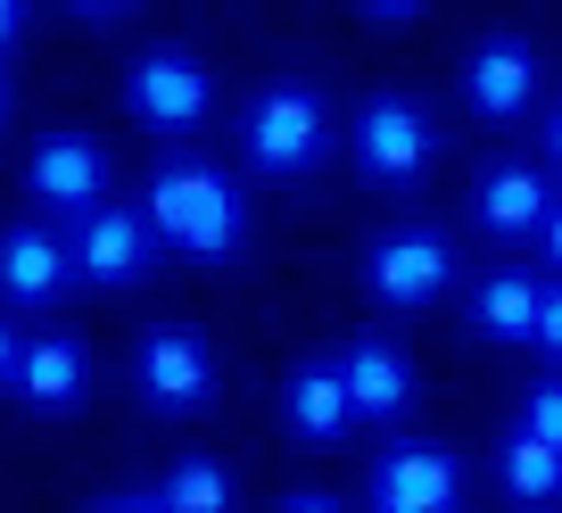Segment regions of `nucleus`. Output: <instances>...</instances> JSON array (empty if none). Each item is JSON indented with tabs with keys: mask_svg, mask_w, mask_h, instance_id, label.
<instances>
[{
	"mask_svg": "<svg viewBox=\"0 0 562 513\" xmlns=\"http://www.w3.org/2000/svg\"><path fill=\"white\" fill-rule=\"evenodd\" d=\"M364 505H372V513H456V505H463V464L447 456V447L397 439V447H381V456H372Z\"/></svg>",
	"mask_w": 562,
	"mask_h": 513,
	"instance_id": "nucleus-8",
	"label": "nucleus"
},
{
	"mask_svg": "<svg viewBox=\"0 0 562 513\" xmlns=\"http://www.w3.org/2000/svg\"><path fill=\"white\" fill-rule=\"evenodd\" d=\"M538 274H521V266H505V274H488V282L472 290V332L480 339H496V348H521L529 339V323H538Z\"/></svg>",
	"mask_w": 562,
	"mask_h": 513,
	"instance_id": "nucleus-16",
	"label": "nucleus"
},
{
	"mask_svg": "<svg viewBox=\"0 0 562 513\" xmlns=\"http://www.w3.org/2000/svg\"><path fill=\"white\" fill-rule=\"evenodd\" d=\"M281 414H290V431H299L306 447H339L348 439V381H339V356H306V365H290V381H281Z\"/></svg>",
	"mask_w": 562,
	"mask_h": 513,
	"instance_id": "nucleus-15",
	"label": "nucleus"
},
{
	"mask_svg": "<svg viewBox=\"0 0 562 513\" xmlns=\"http://www.w3.org/2000/svg\"><path fill=\"white\" fill-rule=\"evenodd\" d=\"M91 513H158L149 497H108V505H91Z\"/></svg>",
	"mask_w": 562,
	"mask_h": 513,
	"instance_id": "nucleus-24",
	"label": "nucleus"
},
{
	"mask_svg": "<svg viewBox=\"0 0 562 513\" xmlns=\"http://www.w3.org/2000/svg\"><path fill=\"white\" fill-rule=\"evenodd\" d=\"M456 282V241L447 232H430V224H405V232H389V241H372L364 248V290L381 306H430L439 290Z\"/></svg>",
	"mask_w": 562,
	"mask_h": 513,
	"instance_id": "nucleus-7",
	"label": "nucleus"
},
{
	"mask_svg": "<svg viewBox=\"0 0 562 513\" xmlns=\"http://www.w3.org/2000/svg\"><path fill=\"white\" fill-rule=\"evenodd\" d=\"M67 282H75L67 232H50V224H9L0 232V299L9 306H50Z\"/></svg>",
	"mask_w": 562,
	"mask_h": 513,
	"instance_id": "nucleus-13",
	"label": "nucleus"
},
{
	"mask_svg": "<svg viewBox=\"0 0 562 513\" xmlns=\"http://www.w3.org/2000/svg\"><path fill=\"white\" fill-rule=\"evenodd\" d=\"M546 208H554V182H546L529 158L488 166V175H480V191H472V215L496 232V241H538Z\"/></svg>",
	"mask_w": 562,
	"mask_h": 513,
	"instance_id": "nucleus-14",
	"label": "nucleus"
},
{
	"mask_svg": "<svg viewBox=\"0 0 562 513\" xmlns=\"http://www.w3.org/2000/svg\"><path fill=\"white\" fill-rule=\"evenodd\" d=\"M67 9H83V18H108V9H124V0H67Z\"/></svg>",
	"mask_w": 562,
	"mask_h": 513,
	"instance_id": "nucleus-28",
	"label": "nucleus"
},
{
	"mask_svg": "<svg viewBox=\"0 0 562 513\" xmlns=\"http://www.w3.org/2000/svg\"><path fill=\"white\" fill-rule=\"evenodd\" d=\"M149 505L158 513H232L240 505V480H232V464H215V456H182V464H166V480H158Z\"/></svg>",
	"mask_w": 562,
	"mask_h": 513,
	"instance_id": "nucleus-17",
	"label": "nucleus"
},
{
	"mask_svg": "<svg viewBox=\"0 0 562 513\" xmlns=\"http://www.w3.org/2000/svg\"><path fill=\"white\" fill-rule=\"evenodd\" d=\"M521 431L546 447H562V381H538V390L521 398Z\"/></svg>",
	"mask_w": 562,
	"mask_h": 513,
	"instance_id": "nucleus-19",
	"label": "nucleus"
},
{
	"mask_svg": "<svg viewBox=\"0 0 562 513\" xmlns=\"http://www.w3.org/2000/svg\"><path fill=\"white\" fill-rule=\"evenodd\" d=\"M339 381H348V414L356 423H397L414 406V365L397 339H348L339 348Z\"/></svg>",
	"mask_w": 562,
	"mask_h": 513,
	"instance_id": "nucleus-12",
	"label": "nucleus"
},
{
	"mask_svg": "<svg viewBox=\"0 0 562 513\" xmlns=\"http://www.w3.org/2000/svg\"><path fill=\"white\" fill-rule=\"evenodd\" d=\"M0 390L18 398V406H34V414H67V406H83V390H91V348L75 332L18 339V365H9Z\"/></svg>",
	"mask_w": 562,
	"mask_h": 513,
	"instance_id": "nucleus-10",
	"label": "nucleus"
},
{
	"mask_svg": "<svg viewBox=\"0 0 562 513\" xmlns=\"http://www.w3.org/2000/svg\"><path fill=\"white\" fill-rule=\"evenodd\" d=\"M546 158L562 166V108H554V116H546Z\"/></svg>",
	"mask_w": 562,
	"mask_h": 513,
	"instance_id": "nucleus-27",
	"label": "nucleus"
},
{
	"mask_svg": "<svg viewBox=\"0 0 562 513\" xmlns=\"http://www.w3.org/2000/svg\"><path fill=\"white\" fill-rule=\"evenodd\" d=\"M496 480H505L513 505H554V497H562V447L513 431V439L496 447Z\"/></svg>",
	"mask_w": 562,
	"mask_h": 513,
	"instance_id": "nucleus-18",
	"label": "nucleus"
},
{
	"mask_svg": "<svg viewBox=\"0 0 562 513\" xmlns=\"http://www.w3.org/2000/svg\"><path fill=\"white\" fill-rule=\"evenodd\" d=\"M18 18H25V0H0V51H9V34H18Z\"/></svg>",
	"mask_w": 562,
	"mask_h": 513,
	"instance_id": "nucleus-25",
	"label": "nucleus"
},
{
	"mask_svg": "<svg viewBox=\"0 0 562 513\" xmlns=\"http://www.w3.org/2000/svg\"><path fill=\"white\" fill-rule=\"evenodd\" d=\"M9 365H18V332H9V315H0V381H9Z\"/></svg>",
	"mask_w": 562,
	"mask_h": 513,
	"instance_id": "nucleus-26",
	"label": "nucleus"
},
{
	"mask_svg": "<svg viewBox=\"0 0 562 513\" xmlns=\"http://www.w3.org/2000/svg\"><path fill=\"white\" fill-rule=\"evenodd\" d=\"M0 116H9V75H0Z\"/></svg>",
	"mask_w": 562,
	"mask_h": 513,
	"instance_id": "nucleus-29",
	"label": "nucleus"
},
{
	"mask_svg": "<svg viewBox=\"0 0 562 513\" xmlns=\"http://www.w3.org/2000/svg\"><path fill=\"white\" fill-rule=\"evenodd\" d=\"M364 18H414V9H430V0H356Z\"/></svg>",
	"mask_w": 562,
	"mask_h": 513,
	"instance_id": "nucleus-22",
	"label": "nucleus"
},
{
	"mask_svg": "<svg viewBox=\"0 0 562 513\" xmlns=\"http://www.w3.org/2000/svg\"><path fill=\"white\" fill-rule=\"evenodd\" d=\"M529 348L562 365V282H546V290H538V323H529Z\"/></svg>",
	"mask_w": 562,
	"mask_h": 513,
	"instance_id": "nucleus-20",
	"label": "nucleus"
},
{
	"mask_svg": "<svg viewBox=\"0 0 562 513\" xmlns=\"http://www.w3.org/2000/svg\"><path fill=\"white\" fill-rule=\"evenodd\" d=\"M140 215H149L158 248H182V257H199V266L240 257V232H248L240 182H232L224 166H207V158H166L158 175H149Z\"/></svg>",
	"mask_w": 562,
	"mask_h": 513,
	"instance_id": "nucleus-1",
	"label": "nucleus"
},
{
	"mask_svg": "<svg viewBox=\"0 0 562 513\" xmlns=\"http://www.w3.org/2000/svg\"><path fill=\"white\" fill-rule=\"evenodd\" d=\"M281 513H339L331 497H281Z\"/></svg>",
	"mask_w": 562,
	"mask_h": 513,
	"instance_id": "nucleus-23",
	"label": "nucleus"
},
{
	"mask_svg": "<svg viewBox=\"0 0 562 513\" xmlns=\"http://www.w3.org/2000/svg\"><path fill=\"white\" fill-rule=\"evenodd\" d=\"M67 266L83 274V282H100V290H124V282H140V274L158 266V232H149V215H140V208L100 199L91 215H75Z\"/></svg>",
	"mask_w": 562,
	"mask_h": 513,
	"instance_id": "nucleus-6",
	"label": "nucleus"
},
{
	"mask_svg": "<svg viewBox=\"0 0 562 513\" xmlns=\"http://www.w3.org/2000/svg\"><path fill=\"white\" fill-rule=\"evenodd\" d=\"M25 191L50 215H91L108 199V142H91V133H42L34 158H25Z\"/></svg>",
	"mask_w": 562,
	"mask_h": 513,
	"instance_id": "nucleus-9",
	"label": "nucleus"
},
{
	"mask_svg": "<svg viewBox=\"0 0 562 513\" xmlns=\"http://www.w3.org/2000/svg\"><path fill=\"white\" fill-rule=\"evenodd\" d=\"M124 108H133L149 133H191V124H207V108H215L207 58H191L182 42L140 51L133 67H124Z\"/></svg>",
	"mask_w": 562,
	"mask_h": 513,
	"instance_id": "nucleus-3",
	"label": "nucleus"
},
{
	"mask_svg": "<svg viewBox=\"0 0 562 513\" xmlns=\"http://www.w3.org/2000/svg\"><path fill=\"white\" fill-rule=\"evenodd\" d=\"M538 248H546V257H554V266H562V199H554V208H546V224H538Z\"/></svg>",
	"mask_w": 562,
	"mask_h": 513,
	"instance_id": "nucleus-21",
	"label": "nucleus"
},
{
	"mask_svg": "<svg viewBox=\"0 0 562 513\" xmlns=\"http://www.w3.org/2000/svg\"><path fill=\"white\" fill-rule=\"evenodd\" d=\"M430 158H439V124H430V108H422V100L381 91V100L356 108V166H364L372 182L405 191V182L430 175Z\"/></svg>",
	"mask_w": 562,
	"mask_h": 513,
	"instance_id": "nucleus-4",
	"label": "nucleus"
},
{
	"mask_svg": "<svg viewBox=\"0 0 562 513\" xmlns=\"http://www.w3.org/2000/svg\"><path fill=\"white\" fill-rule=\"evenodd\" d=\"M538 83H546V58H538L529 34H488L472 58H463V100H472L488 124L521 116V108L538 100Z\"/></svg>",
	"mask_w": 562,
	"mask_h": 513,
	"instance_id": "nucleus-11",
	"label": "nucleus"
},
{
	"mask_svg": "<svg viewBox=\"0 0 562 513\" xmlns=\"http://www.w3.org/2000/svg\"><path fill=\"white\" fill-rule=\"evenodd\" d=\"M133 390L149 398L158 414H199L215 398V348L191 332V323H158V332H140Z\"/></svg>",
	"mask_w": 562,
	"mask_h": 513,
	"instance_id": "nucleus-5",
	"label": "nucleus"
},
{
	"mask_svg": "<svg viewBox=\"0 0 562 513\" xmlns=\"http://www.w3.org/2000/svg\"><path fill=\"white\" fill-rule=\"evenodd\" d=\"M323 142H331V108H323L315 83H299V75H273V83L248 91L240 108V158L257 166V175H315Z\"/></svg>",
	"mask_w": 562,
	"mask_h": 513,
	"instance_id": "nucleus-2",
	"label": "nucleus"
}]
</instances>
